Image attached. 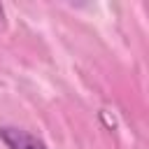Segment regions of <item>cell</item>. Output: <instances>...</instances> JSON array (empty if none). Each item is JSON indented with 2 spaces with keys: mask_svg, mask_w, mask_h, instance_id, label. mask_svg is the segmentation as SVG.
<instances>
[{
  "mask_svg": "<svg viewBox=\"0 0 149 149\" xmlns=\"http://www.w3.org/2000/svg\"><path fill=\"white\" fill-rule=\"evenodd\" d=\"M0 28H5V7L0 5Z\"/></svg>",
  "mask_w": 149,
  "mask_h": 149,
  "instance_id": "obj_2",
  "label": "cell"
},
{
  "mask_svg": "<svg viewBox=\"0 0 149 149\" xmlns=\"http://www.w3.org/2000/svg\"><path fill=\"white\" fill-rule=\"evenodd\" d=\"M0 137L9 149H47V144L40 137H35L33 133L23 128H14V126H2Z\"/></svg>",
  "mask_w": 149,
  "mask_h": 149,
  "instance_id": "obj_1",
  "label": "cell"
}]
</instances>
